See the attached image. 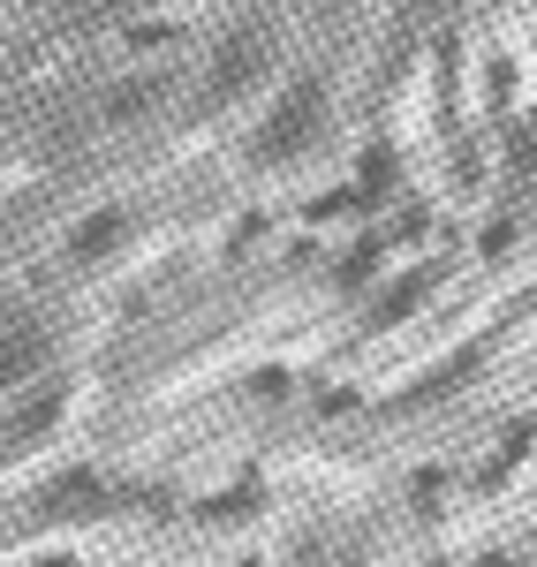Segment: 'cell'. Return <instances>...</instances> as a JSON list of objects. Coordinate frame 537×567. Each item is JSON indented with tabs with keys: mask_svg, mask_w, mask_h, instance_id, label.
<instances>
[{
	"mask_svg": "<svg viewBox=\"0 0 537 567\" xmlns=\"http://www.w3.org/2000/svg\"><path fill=\"white\" fill-rule=\"evenodd\" d=\"M311 114H318V84H303L296 99H288V106H280V114H272V130L258 136V152H266V159L296 152V144H303V130H311Z\"/></svg>",
	"mask_w": 537,
	"mask_h": 567,
	"instance_id": "1",
	"label": "cell"
},
{
	"mask_svg": "<svg viewBox=\"0 0 537 567\" xmlns=\"http://www.w3.org/2000/svg\"><path fill=\"white\" fill-rule=\"evenodd\" d=\"M250 69H258V45H227V61H220V76H213V99H227V91L242 84V76H250Z\"/></svg>",
	"mask_w": 537,
	"mask_h": 567,
	"instance_id": "2",
	"label": "cell"
},
{
	"mask_svg": "<svg viewBox=\"0 0 537 567\" xmlns=\"http://www.w3.org/2000/svg\"><path fill=\"white\" fill-rule=\"evenodd\" d=\"M114 227H122V219H114V213L84 219V227H76V250H84V258H99V250H106V243H114Z\"/></svg>",
	"mask_w": 537,
	"mask_h": 567,
	"instance_id": "3",
	"label": "cell"
}]
</instances>
